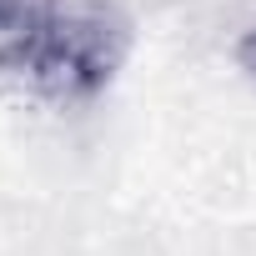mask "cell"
<instances>
[{"label": "cell", "instance_id": "2", "mask_svg": "<svg viewBox=\"0 0 256 256\" xmlns=\"http://www.w3.org/2000/svg\"><path fill=\"white\" fill-rule=\"evenodd\" d=\"M231 60H236V70L256 86V16L236 30V40H231Z\"/></svg>", "mask_w": 256, "mask_h": 256}, {"label": "cell", "instance_id": "1", "mask_svg": "<svg viewBox=\"0 0 256 256\" xmlns=\"http://www.w3.org/2000/svg\"><path fill=\"white\" fill-rule=\"evenodd\" d=\"M126 56L131 20L110 0H0V86L36 106H96Z\"/></svg>", "mask_w": 256, "mask_h": 256}]
</instances>
